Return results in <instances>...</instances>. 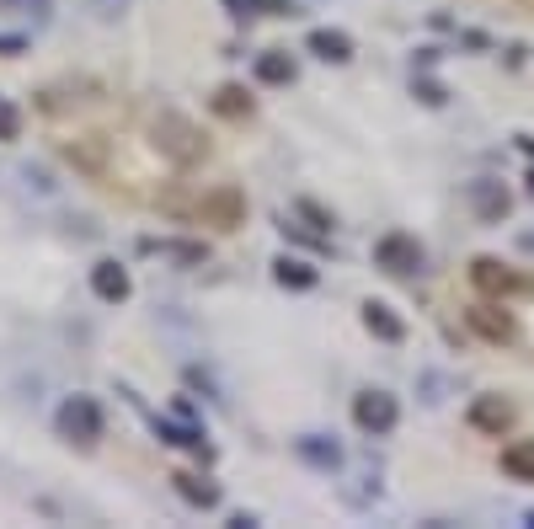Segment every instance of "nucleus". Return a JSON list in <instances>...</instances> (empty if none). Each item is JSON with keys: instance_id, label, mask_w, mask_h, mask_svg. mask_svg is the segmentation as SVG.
<instances>
[{"instance_id": "nucleus-21", "label": "nucleus", "mask_w": 534, "mask_h": 529, "mask_svg": "<svg viewBox=\"0 0 534 529\" xmlns=\"http://www.w3.org/2000/svg\"><path fill=\"white\" fill-rule=\"evenodd\" d=\"M161 439H166V444H182V449H203V433H193V428H171V423H161Z\"/></svg>"}, {"instance_id": "nucleus-15", "label": "nucleus", "mask_w": 534, "mask_h": 529, "mask_svg": "<svg viewBox=\"0 0 534 529\" xmlns=\"http://www.w3.org/2000/svg\"><path fill=\"white\" fill-rule=\"evenodd\" d=\"M273 273H278V284H284V289H316V268L300 262V257H278Z\"/></svg>"}, {"instance_id": "nucleus-5", "label": "nucleus", "mask_w": 534, "mask_h": 529, "mask_svg": "<svg viewBox=\"0 0 534 529\" xmlns=\"http://www.w3.org/2000/svg\"><path fill=\"white\" fill-rule=\"evenodd\" d=\"M374 262H380L385 273H417L422 268V246L412 236H401V230H390V236L374 241Z\"/></svg>"}, {"instance_id": "nucleus-19", "label": "nucleus", "mask_w": 534, "mask_h": 529, "mask_svg": "<svg viewBox=\"0 0 534 529\" xmlns=\"http://www.w3.org/2000/svg\"><path fill=\"white\" fill-rule=\"evenodd\" d=\"M0 11H6V17H33V22H43V17H49V0H0Z\"/></svg>"}, {"instance_id": "nucleus-3", "label": "nucleus", "mask_w": 534, "mask_h": 529, "mask_svg": "<svg viewBox=\"0 0 534 529\" xmlns=\"http://www.w3.org/2000/svg\"><path fill=\"white\" fill-rule=\"evenodd\" d=\"M470 284H476L481 294H492V300H508V294H529V278L502 268L497 257H476L470 262Z\"/></svg>"}, {"instance_id": "nucleus-18", "label": "nucleus", "mask_w": 534, "mask_h": 529, "mask_svg": "<svg viewBox=\"0 0 534 529\" xmlns=\"http://www.w3.org/2000/svg\"><path fill=\"white\" fill-rule=\"evenodd\" d=\"M300 455H305L310 465H326V471H332V465L342 460V449L326 444V439H300Z\"/></svg>"}, {"instance_id": "nucleus-13", "label": "nucleus", "mask_w": 534, "mask_h": 529, "mask_svg": "<svg viewBox=\"0 0 534 529\" xmlns=\"http://www.w3.org/2000/svg\"><path fill=\"white\" fill-rule=\"evenodd\" d=\"M502 471L513 481H534V439H513L502 449Z\"/></svg>"}, {"instance_id": "nucleus-20", "label": "nucleus", "mask_w": 534, "mask_h": 529, "mask_svg": "<svg viewBox=\"0 0 534 529\" xmlns=\"http://www.w3.org/2000/svg\"><path fill=\"white\" fill-rule=\"evenodd\" d=\"M225 6L235 11V17H246V11H273L278 17V11H289V0H225Z\"/></svg>"}, {"instance_id": "nucleus-12", "label": "nucleus", "mask_w": 534, "mask_h": 529, "mask_svg": "<svg viewBox=\"0 0 534 529\" xmlns=\"http://www.w3.org/2000/svg\"><path fill=\"white\" fill-rule=\"evenodd\" d=\"M470 204H476L481 220H502V214H508V193H502L497 182H470Z\"/></svg>"}, {"instance_id": "nucleus-14", "label": "nucleus", "mask_w": 534, "mask_h": 529, "mask_svg": "<svg viewBox=\"0 0 534 529\" xmlns=\"http://www.w3.org/2000/svg\"><path fill=\"white\" fill-rule=\"evenodd\" d=\"M171 481H177V492H182L193 508H214V503H219V487H214V481H203V476H193V471H177Z\"/></svg>"}, {"instance_id": "nucleus-6", "label": "nucleus", "mask_w": 534, "mask_h": 529, "mask_svg": "<svg viewBox=\"0 0 534 529\" xmlns=\"http://www.w3.org/2000/svg\"><path fill=\"white\" fill-rule=\"evenodd\" d=\"M396 396H385V391H364L353 401V423L364 428V433H390L396 428Z\"/></svg>"}, {"instance_id": "nucleus-1", "label": "nucleus", "mask_w": 534, "mask_h": 529, "mask_svg": "<svg viewBox=\"0 0 534 529\" xmlns=\"http://www.w3.org/2000/svg\"><path fill=\"white\" fill-rule=\"evenodd\" d=\"M150 145L161 150L171 166H198L203 155H209V139H203L198 123L182 118V113H155V123H150Z\"/></svg>"}, {"instance_id": "nucleus-11", "label": "nucleus", "mask_w": 534, "mask_h": 529, "mask_svg": "<svg viewBox=\"0 0 534 529\" xmlns=\"http://www.w3.org/2000/svg\"><path fill=\"white\" fill-rule=\"evenodd\" d=\"M364 326H369V332L380 337V342H401V337H406L401 316H396L390 305H380V300H369V305H364Z\"/></svg>"}, {"instance_id": "nucleus-2", "label": "nucleus", "mask_w": 534, "mask_h": 529, "mask_svg": "<svg viewBox=\"0 0 534 529\" xmlns=\"http://www.w3.org/2000/svg\"><path fill=\"white\" fill-rule=\"evenodd\" d=\"M59 433L75 444H97L102 439V407L91 396H70L65 407H59Z\"/></svg>"}, {"instance_id": "nucleus-16", "label": "nucleus", "mask_w": 534, "mask_h": 529, "mask_svg": "<svg viewBox=\"0 0 534 529\" xmlns=\"http://www.w3.org/2000/svg\"><path fill=\"white\" fill-rule=\"evenodd\" d=\"M257 81H267V86H289V81H294V59L278 54V49L262 54V59H257Z\"/></svg>"}, {"instance_id": "nucleus-8", "label": "nucleus", "mask_w": 534, "mask_h": 529, "mask_svg": "<svg viewBox=\"0 0 534 529\" xmlns=\"http://www.w3.org/2000/svg\"><path fill=\"white\" fill-rule=\"evenodd\" d=\"M470 326H476L486 342H513L518 337L513 316H508V310H497V305H476V310H470Z\"/></svg>"}, {"instance_id": "nucleus-9", "label": "nucleus", "mask_w": 534, "mask_h": 529, "mask_svg": "<svg viewBox=\"0 0 534 529\" xmlns=\"http://www.w3.org/2000/svg\"><path fill=\"white\" fill-rule=\"evenodd\" d=\"M91 289H97V300L118 305V300H129V273H123L118 262H97V268H91Z\"/></svg>"}, {"instance_id": "nucleus-10", "label": "nucleus", "mask_w": 534, "mask_h": 529, "mask_svg": "<svg viewBox=\"0 0 534 529\" xmlns=\"http://www.w3.org/2000/svg\"><path fill=\"white\" fill-rule=\"evenodd\" d=\"M305 43H310V54H316V59H332V65L353 59V38H348V33H332V27H316Z\"/></svg>"}, {"instance_id": "nucleus-4", "label": "nucleus", "mask_w": 534, "mask_h": 529, "mask_svg": "<svg viewBox=\"0 0 534 529\" xmlns=\"http://www.w3.org/2000/svg\"><path fill=\"white\" fill-rule=\"evenodd\" d=\"M198 220H203V225H219V230H235V225L246 220L241 188H214V193H203V198H198Z\"/></svg>"}, {"instance_id": "nucleus-17", "label": "nucleus", "mask_w": 534, "mask_h": 529, "mask_svg": "<svg viewBox=\"0 0 534 529\" xmlns=\"http://www.w3.org/2000/svg\"><path fill=\"white\" fill-rule=\"evenodd\" d=\"M214 113H219V118H251L246 86H219V91H214Z\"/></svg>"}, {"instance_id": "nucleus-23", "label": "nucleus", "mask_w": 534, "mask_h": 529, "mask_svg": "<svg viewBox=\"0 0 534 529\" xmlns=\"http://www.w3.org/2000/svg\"><path fill=\"white\" fill-rule=\"evenodd\" d=\"M0 54H22V43L17 38H0Z\"/></svg>"}, {"instance_id": "nucleus-22", "label": "nucleus", "mask_w": 534, "mask_h": 529, "mask_svg": "<svg viewBox=\"0 0 534 529\" xmlns=\"http://www.w3.org/2000/svg\"><path fill=\"white\" fill-rule=\"evenodd\" d=\"M17 134H22V113L0 97V139H17Z\"/></svg>"}, {"instance_id": "nucleus-7", "label": "nucleus", "mask_w": 534, "mask_h": 529, "mask_svg": "<svg viewBox=\"0 0 534 529\" xmlns=\"http://www.w3.org/2000/svg\"><path fill=\"white\" fill-rule=\"evenodd\" d=\"M470 428L476 433H508L513 428V401H502V396H476L470 401Z\"/></svg>"}]
</instances>
